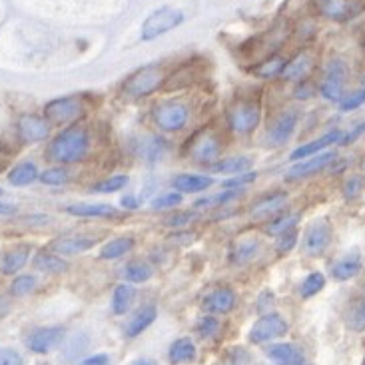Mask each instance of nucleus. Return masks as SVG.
Segmentation results:
<instances>
[{
	"mask_svg": "<svg viewBox=\"0 0 365 365\" xmlns=\"http://www.w3.org/2000/svg\"><path fill=\"white\" fill-rule=\"evenodd\" d=\"M88 132L78 126L66 128L50 142L48 158L56 164H76L88 152Z\"/></svg>",
	"mask_w": 365,
	"mask_h": 365,
	"instance_id": "nucleus-1",
	"label": "nucleus"
},
{
	"mask_svg": "<svg viewBox=\"0 0 365 365\" xmlns=\"http://www.w3.org/2000/svg\"><path fill=\"white\" fill-rule=\"evenodd\" d=\"M166 82V74L164 68L158 64L152 66H144V68L136 70L126 82H124V92L130 98H144L154 94L156 90Z\"/></svg>",
	"mask_w": 365,
	"mask_h": 365,
	"instance_id": "nucleus-2",
	"label": "nucleus"
},
{
	"mask_svg": "<svg viewBox=\"0 0 365 365\" xmlns=\"http://www.w3.org/2000/svg\"><path fill=\"white\" fill-rule=\"evenodd\" d=\"M182 22H184L182 10L172 9V6H164V9L154 10L148 19L144 20L140 36H142V40H146V42L156 40L160 36H164L170 30L178 29Z\"/></svg>",
	"mask_w": 365,
	"mask_h": 365,
	"instance_id": "nucleus-3",
	"label": "nucleus"
},
{
	"mask_svg": "<svg viewBox=\"0 0 365 365\" xmlns=\"http://www.w3.org/2000/svg\"><path fill=\"white\" fill-rule=\"evenodd\" d=\"M262 120V106L254 100H240L232 108L227 110V122L230 128L237 134H250L257 128Z\"/></svg>",
	"mask_w": 365,
	"mask_h": 365,
	"instance_id": "nucleus-4",
	"label": "nucleus"
},
{
	"mask_svg": "<svg viewBox=\"0 0 365 365\" xmlns=\"http://www.w3.org/2000/svg\"><path fill=\"white\" fill-rule=\"evenodd\" d=\"M319 16L331 22H349L365 12V0H316Z\"/></svg>",
	"mask_w": 365,
	"mask_h": 365,
	"instance_id": "nucleus-5",
	"label": "nucleus"
},
{
	"mask_svg": "<svg viewBox=\"0 0 365 365\" xmlns=\"http://www.w3.org/2000/svg\"><path fill=\"white\" fill-rule=\"evenodd\" d=\"M347 80V64L344 60L334 58L326 66V74H324V82L319 86L322 96L329 102H337L344 98V88H346Z\"/></svg>",
	"mask_w": 365,
	"mask_h": 365,
	"instance_id": "nucleus-6",
	"label": "nucleus"
},
{
	"mask_svg": "<svg viewBox=\"0 0 365 365\" xmlns=\"http://www.w3.org/2000/svg\"><path fill=\"white\" fill-rule=\"evenodd\" d=\"M154 120H156L158 128L164 132H180L186 128L187 120H190V110L182 102H166L154 110Z\"/></svg>",
	"mask_w": 365,
	"mask_h": 365,
	"instance_id": "nucleus-7",
	"label": "nucleus"
},
{
	"mask_svg": "<svg viewBox=\"0 0 365 365\" xmlns=\"http://www.w3.org/2000/svg\"><path fill=\"white\" fill-rule=\"evenodd\" d=\"M82 114H84V106L74 96L50 100L44 106V118L54 124H70V122L78 120Z\"/></svg>",
	"mask_w": 365,
	"mask_h": 365,
	"instance_id": "nucleus-8",
	"label": "nucleus"
},
{
	"mask_svg": "<svg viewBox=\"0 0 365 365\" xmlns=\"http://www.w3.org/2000/svg\"><path fill=\"white\" fill-rule=\"evenodd\" d=\"M287 322L279 314H266L257 319L250 329V341L252 344H266L276 337H282L287 334Z\"/></svg>",
	"mask_w": 365,
	"mask_h": 365,
	"instance_id": "nucleus-9",
	"label": "nucleus"
},
{
	"mask_svg": "<svg viewBox=\"0 0 365 365\" xmlns=\"http://www.w3.org/2000/svg\"><path fill=\"white\" fill-rule=\"evenodd\" d=\"M337 154L336 152H322L316 156H309V158L299 160L297 164H294L292 168L287 170L286 178L287 180H306L309 176H314L317 172L326 170L327 166H331V162H336Z\"/></svg>",
	"mask_w": 365,
	"mask_h": 365,
	"instance_id": "nucleus-10",
	"label": "nucleus"
},
{
	"mask_svg": "<svg viewBox=\"0 0 365 365\" xmlns=\"http://www.w3.org/2000/svg\"><path fill=\"white\" fill-rule=\"evenodd\" d=\"M16 132L24 144H36V142L48 138L50 122L44 116L24 114V116H20L19 124H16Z\"/></svg>",
	"mask_w": 365,
	"mask_h": 365,
	"instance_id": "nucleus-11",
	"label": "nucleus"
},
{
	"mask_svg": "<svg viewBox=\"0 0 365 365\" xmlns=\"http://www.w3.org/2000/svg\"><path fill=\"white\" fill-rule=\"evenodd\" d=\"M192 158L200 162V164H214L220 156V152H222V144H220V140L214 132H210V130H204V132H200L197 136H194V144H192Z\"/></svg>",
	"mask_w": 365,
	"mask_h": 365,
	"instance_id": "nucleus-12",
	"label": "nucleus"
},
{
	"mask_svg": "<svg viewBox=\"0 0 365 365\" xmlns=\"http://www.w3.org/2000/svg\"><path fill=\"white\" fill-rule=\"evenodd\" d=\"M329 244H331V226L326 220H317L307 227L306 236H304V252L307 256L324 254Z\"/></svg>",
	"mask_w": 365,
	"mask_h": 365,
	"instance_id": "nucleus-13",
	"label": "nucleus"
},
{
	"mask_svg": "<svg viewBox=\"0 0 365 365\" xmlns=\"http://www.w3.org/2000/svg\"><path fill=\"white\" fill-rule=\"evenodd\" d=\"M64 327H38V329H34L32 334L26 339V346L32 354H40V356H44V354H48L52 351L54 347L58 346L60 341L64 339Z\"/></svg>",
	"mask_w": 365,
	"mask_h": 365,
	"instance_id": "nucleus-14",
	"label": "nucleus"
},
{
	"mask_svg": "<svg viewBox=\"0 0 365 365\" xmlns=\"http://www.w3.org/2000/svg\"><path fill=\"white\" fill-rule=\"evenodd\" d=\"M344 138V132L341 130H331V132H326L324 136H319V138L312 140V142H307L304 146H299L292 152V156L289 158L297 162V160H304L309 158V156H316L319 152H324L329 146H334V144H339Z\"/></svg>",
	"mask_w": 365,
	"mask_h": 365,
	"instance_id": "nucleus-15",
	"label": "nucleus"
},
{
	"mask_svg": "<svg viewBox=\"0 0 365 365\" xmlns=\"http://www.w3.org/2000/svg\"><path fill=\"white\" fill-rule=\"evenodd\" d=\"M361 267H364V262H361V254L354 250V252H349L346 256H341L337 259L336 264H331V277L337 279V282H346V279H351V277H356L359 272H361Z\"/></svg>",
	"mask_w": 365,
	"mask_h": 365,
	"instance_id": "nucleus-16",
	"label": "nucleus"
},
{
	"mask_svg": "<svg viewBox=\"0 0 365 365\" xmlns=\"http://www.w3.org/2000/svg\"><path fill=\"white\" fill-rule=\"evenodd\" d=\"M297 124V114L296 112H284L279 114L277 120L272 124V128L267 132V142L274 144V146H279V144H286L289 136L294 134Z\"/></svg>",
	"mask_w": 365,
	"mask_h": 365,
	"instance_id": "nucleus-17",
	"label": "nucleus"
},
{
	"mask_svg": "<svg viewBox=\"0 0 365 365\" xmlns=\"http://www.w3.org/2000/svg\"><path fill=\"white\" fill-rule=\"evenodd\" d=\"M236 306V294L230 287H217L204 302V307L210 314H227Z\"/></svg>",
	"mask_w": 365,
	"mask_h": 365,
	"instance_id": "nucleus-18",
	"label": "nucleus"
},
{
	"mask_svg": "<svg viewBox=\"0 0 365 365\" xmlns=\"http://www.w3.org/2000/svg\"><path fill=\"white\" fill-rule=\"evenodd\" d=\"M267 357L276 365H302L304 364V354L297 346L292 344H276L267 347Z\"/></svg>",
	"mask_w": 365,
	"mask_h": 365,
	"instance_id": "nucleus-19",
	"label": "nucleus"
},
{
	"mask_svg": "<svg viewBox=\"0 0 365 365\" xmlns=\"http://www.w3.org/2000/svg\"><path fill=\"white\" fill-rule=\"evenodd\" d=\"M214 184V180L204 174H180L172 180V186L180 194H197Z\"/></svg>",
	"mask_w": 365,
	"mask_h": 365,
	"instance_id": "nucleus-20",
	"label": "nucleus"
},
{
	"mask_svg": "<svg viewBox=\"0 0 365 365\" xmlns=\"http://www.w3.org/2000/svg\"><path fill=\"white\" fill-rule=\"evenodd\" d=\"M94 244H96L94 237L68 236L54 240V242H52V250H54L56 254H62V256H74V254H82V252L90 250Z\"/></svg>",
	"mask_w": 365,
	"mask_h": 365,
	"instance_id": "nucleus-21",
	"label": "nucleus"
},
{
	"mask_svg": "<svg viewBox=\"0 0 365 365\" xmlns=\"http://www.w3.org/2000/svg\"><path fill=\"white\" fill-rule=\"evenodd\" d=\"M156 317H158V309H156V306L140 307L138 312L130 317L128 324H126V329H124V331H126V336L128 337L140 336L142 331H146V329L156 322Z\"/></svg>",
	"mask_w": 365,
	"mask_h": 365,
	"instance_id": "nucleus-22",
	"label": "nucleus"
},
{
	"mask_svg": "<svg viewBox=\"0 0 365 365\" xmlns=\"http://www.w3.org/2000/svg\"><path fill=\"white\" fill-rule=\"evenodd\" d=\"M30 257V247L29 246H16L12 247L10 252H6L2 259H0V272L4 274V276H12V274H16L20 272L24 264L29 262Z\"/></svg>",
	"mask_w": 365,
	"mask_h": 365,
	"instance_id": "nucleus-23",
	"label": "nucleus"
},
{
	"mask_svg": "<svg viewBox=\"0 0 365 365\" xmlns=\"http://www.w3.org/2000/svg\"><path fill=\"white\" fill-rule=\"evenodd\" d=\"M287 194L284 192H276V194H267V196L259 197L256 204L252 206V216L264 217L274 216L276 212H279L282 207L286 206Z\"/></svg>",
	"mask_w": 365,
	"mask_h": 365,
	"instance_id": "nucleus-24",
	"label": "nucleus"
},
{
	"mask_svg": "<svg viewBox=\"0 0 365 365\" xmlns=\"http://www.w3.org/2000/svg\"><path fill=\"white\" fill-rule=\"evenodd\" d=\"M66 214L76 217H114L116 207L110 204H70Z\"/></svg>",
	"mask_w": 365,
	"mask_h": 365,
	"instance_id": "nucleus-25",
	"label": "nucleus"
},
{
	"mask_svg": "<svg viewBox=\"0 0 365 365\" xmlns=\"http://www.w3.org/2000/svg\"><path fill=\"white\" fill-rule=\"evenodd\" d=\"M38 176L40 172L34 162H20V164H16V166L9 172V182L10 186L24 187L30 186V184H34V182L38 180Z\"/></svg>",
	"mask_w": 365,
	"mask_h": 365,
	"instance_id": "nucleus-26",
	"label": "nucleus"
},
{
	"mask_svg": "<svg viewBox=\"0 0 365 365\" xmlns=\"http://www.w3.org/2000/svg\"><path fill=\"white\" fill-rule=\"evenodd\" d=\"M257 250H259V242L256 237H244V240L234 244L232 252H230V259L234 266H244L256 257Z\"/></svg>",
	"mask_w": 365,
	"mask_h": 365,
	"instance_id": "nucleus-27",
	"label": "nucleus"
},
{
	"mask_svg": "<svg viewBox=\"0 0 365 365\" xmlns=\"http://www.w3.org/2000/svg\"><path fill=\"white\" fill-rule=\"evenodd\" d=\"M314 66V58L307 52H299L294 58L286 62V66L282 70V78L284 80H299L306 76L307 72Z\"/></svg>",
	"mask_w": 365,
	"mask_h": 365,
	"instance_id": "nucleus-28",
	"label": "nucleus"
},
{
	"mask_svg": "<svg viewBox=\"0 0 365 365\" xmlns=\"http://www.w3.org/2000/svg\"><path fill=\"white\" fill-rule=\"evenodd\" d=\"M346 324L354 331H365V287L347 307Z\"/></svg>",
	"mask_w": 365,
	"mask_h": 365,
	"instance_id": "nucleus-29",
	"label": "nucleus"
},
{
	"mask_svg": "<svg viewBox=\"0 0 365 365\" xmlns=\"http://www.w3.org/2000/svg\"><path fill=\"white\" fill-rule=\"evenodd\" d=\"M34 267L42 272V274H50V276H58V274H64L68 269V264L62 259V257L54 256V254H48V252H40L32 259Z\"/></svg>",
	"mask_w": 365,
	"mask_h": 365,
	"instance_id": "nucleus-30",
	"label": "nucleus"
},
{
	"mask_svg": "<svg viewBox=\"0 0 365 365\" xmlns=\"http://www.w3.org/2000/svg\"><path fill=\"white\" fill-rule=\"evenodd\" d=\"M134 299H136V289L128 284H120L114 289V294H112V312L116 314V316H124V314H128L130 307L134 304Z\"/></svg>",
	"mask_w": 365,
	"mask_h": 365,
	"instance_id": "nucleus-31",
	"label": "nucleus"
},
{
	"mask_svg": "<svg viewBox=\"0 0 365 365\" xmlns=\"http://www.w3.org/2000/svg\"><path fill=\"white\" fill-rule=\"evenodd\" d=\"M168 357L172 364H190L196 359V346L192 339L187 337H182V339H176L168 349Z\"/></svg>",
	"mask_w": 365,
	"mask_h": 365,
	"instance_id": "nucleus-32",
	"label": "nucleus"
},
{
	"mask_svg": "<svg viewBox=\"0 0 365 365\" xmlns=\"http://www.w3.org/2000/svg\"><path fill=\"white\" fill-rule=\"evenodd\" d=\"M252 166V158L247 156H230L226 160H216L214 164H210V170L214 174H242L247 172Z\"/></svg>",
	"mask_w": 365,
	"mask_h": 365,
	"instance_id": "nucleus-33",
	"label": "nucleus"
},
{
	"mask_svg": "<svg viewBox=\"0 0 365 365\" xmlns=\"http://www.w3.org/2000/svg\"><path fill=\"white\" fill-rule=\"evenodd\" d=\"M134 247V237L120 236L110 240L108 244H104V247L100 250V259H118V257L126 256L130 250Z\"/></svg>",
	"mask_w": 365,
	"mask_h": 365,
	"instance_id": "nucleus-34",
	"label": "nucleus"
},
{
	"mask_svg": "<svg viewBox=\"0 0 365 365\" xmlns=\"http://www.w3.org/2000/svg\"><path fill=\"white\" fill-rule=\"evenodd\" d=\"M284 66H286V60L274 54V56H267L266 60H262L254 68V74H256L257 78H274V76L282 74Z\"/></svg>",
	"mask_w": 365,
	"mask_h": 365,
	"instance_id": "nucleus-35",
	"label": "nucleus"
},
{
	"mask_svg": "<svg viewBox=\"0 0 365 365\" xmlns=\"http://www.w3.org/2000/svg\"><path fill=\"white\" fill-rule=\"evenodd\" d=\"M299 222V216L297 214H282V216H276L269 224L266 226L267 236H282L287 230H294Z\"/></svg>",
	"mask_w": 365,
	"mask_h": 365,
	"instance_id": "nucleus-36",
	"label": "nucleus"
},
{
	"mask_svg": "<svg viewBox=\"0 0 365 365\" xmlns=\"http://www.w3.org/2000/svg\"><path fill=\"white\" fill-rule=\"evenodd\" d=\"M124 277L130 284H144L152 277V267L146 262H130L124 267Z\"/></svg>",
	"mask_w": 365,
	"mask_h": 365,
	"instance_id": "nucleus-37",
	"label": "nucleus"
},
{
	"mask_svg": "<svg viewBox=\"0 0 365 365\" xmlns=\"http://www.w3.org/2000/svg\"><path fill=\"white\" fill-rule=\"evenodd\" d=\"M128 176L126 174H116V176H110V178H104L96 182L92 186V192H100V194H114V192H120L122 187L128 186Z\"/></svg>",
	"mask_w": 365,
	"mask_h": 365,
	"instance_id": "nucleus-38",
	"label": "nucleus"
},
{
	"mask_svg": "<svg viewBox=\"0 0 365 365\" xmlns=\"http://www.w3.org/2000/svg\"><path fill=\"white\" fill-rule=\"evenodd\" d=\"M326 286V276L324 274H319V272H314V274H309V276L302 282V286H299V294L302 297H312L319 294L322 289Z\"/></svg>",
	"mask_w": 365,
	"mask_h": 365,
	"instance_id": "nucleus-39",
	"label": "nucleus"
},
{
	"mask_svg": "<svg viewBox=\"0 0 365 365\" xmlns=\"http://www.w3.org/2000/svg\"><path fill=\"white\" fill-rule=\"evenodd\" d=\"M34 287H36V277L24 274V276L14 277L12 286H10V294L16 297L29 296L30 292H34Z\"/></svg>",
	"mask_w": 365,
	"mask_h": 365,
	"instance_id": "nucleus-40",
	"label": "nucleus"
},
{
	"mask_svg": "<svg viewBox=\"0 0 365 365\" xmlns=\"http://www.w3.org/2000/svg\"><path fill=\"white\" fill-rule=\"evenodd\" d=\"M38 180L44 186H62V184L68 182V172L64 168L54 166V168H48L46 172H42L38 176Z\"/></svg>",
	"mask_w": 365,
	"mask_h": 365,
	"instance_id": "nucleus-41",
	"label": "nucleus"
},
{
	"mask_svg": "<svg viewBox=\"0 0 365 365\" xmlns=\"http://www.w3.org/2000/svg\"><path fill=\"white\" fill-rule=\"evenodd\" d=\"M184 196L180 192H166V194H160L152 200V210H168V207H176L182 204Z\"/></svg>",
	"mask_w": 365,
	"mask_h": 365,
	"instance_id": "nucleus-42",
	"label": "nucleus"
},
{
	"mask_svg": "<svg viewBox=\"0 0 365 365\" xmlns=\"http://www.w3.org/2000/svg\"><path fill=\"white\" fill-rule=\"evenodd\" d=\"M252 364V357L247 354V349L244 347H234L226 351V356L222 357L220 365H250Z\"/></svg>",
	"mask_w": 365,
	"mask_h": 365,
	"instance_id": "nucleus-43",
	"label": "nucleus"
},
{
	"mask_svg": "<svg viewBox=\"0 0 365 365\" xmlns=\"http://www.w3.org/2000/svg\"><path fill=\"white\" fill-rule=\"evenodd\" d=\"M240 192L237 190H227V192H222V194H216V196H210V197H202V200H197L196 207H214L220 206V204H226L230 200H234Z\"/></svg>",
	"mask_w": 365,
	"mask_h": 365,
	"instance_id": "nucleus-44",
	"label": "nucleus"
},
{
	"mask_svg": "<svg viewBox=\"0 0 365 365\" xmlns=\"http://www.w3.org/2000/svg\"><path fill=\"white\" fill-rule=\"evenodd\" d=\"M365 104V88H359L351 94H347L344 98L339 100V108L346 110V112H351V110L361 108Z\"/></svg>",
	"mask_w": 365,
	"mask_h": 365,
	"instance_id": "nucleus-45",
	"label": "nucleus"
},
{
	"mask_svg": "<svg viewBox=\"0 0 365 365\" xmlns=\"http://www.w3.org/2000/svg\"><path fill=\"white\" fill-rule=\"evenodd\" d=\"M197 334L204 337V339H212V337L217 336V331H220V322H217L214 316H206L200 319V324H197Z\"/></svg>",
	"mask_w": 365,
	"mask_h": 365,
	"instance_id": "nucleus-46",
	"label": "nucleus"
},
{
	"mask_svg": "<svg viewBox=\"0 0 365 365\" xmlns=\"http://www.w3.org/2000/svg\"><path fill=\"white\" fill-rule=\"evenodd\" d=\"M365 187V180L361 176H351V178L346 180V184H344V196L347 200H356L361 192H364Z\"/></svg>",
	"mask_w": 365,
	"mask_h": 365,
	"instance_id": "nucleus-47",
	"label": "nucleus"
},
{
	"mask_svg": "<svg viewBox=\"0 0 365 365\" xmlns=\"http://www.w3.org/2000/svg\"><path fill=\"white\" fill-rule=\"evenodd\" d=\"M197 214L196 212H178L174 216H170L166 220V224L170 227H176V230H182V227H187L192 222H196Z\"/></svg>",
	"mask_w": 365,
	"mask_h": 365,
	"instance_id": "nucleus-48",
	"label": "nucleus"
},
{
	"mask_svg": "<svg viewBox=\"0 0 365 365\" xmlns=\"http://www.w3.org/2000/svg\"><path fill=\"white\" fill-rule=\"evenodd\" d=\"M277 237H279V240H277V252H279V254H286L289 250H294V246L297 244L296 227H294V230H287V232H284L282 236Z\"/></svg>",
	"mask_w": 365,
	"mask_h": 365,
	"instance_id": "nucleus-49",
	"label": "nucleus"
},
{
	"mask_svg": "<svg viewBox=\"0 0 365 365\" xmlns=\"http://www.w3.org/2000/svg\"><path fill=\"white\" fill-rule=\"evenodd\" d=\"M257 178L256 172H242L240 176H236V178H230L224 182V187H227V190H237V187L242 186H250L254 180Z\"/></svg>",
	"mask_w": 365,
	"mask_h": 365,
	"instance_id": "nucleus-50",
	"label": "nucleus"
},
{
	"mask_svg": "<svg viewBox=\"0 0 365 365\" xmlns=\"http://www.w3.org/2000/svg\"><path fill=\"white\" fill-rule=\"evenodd\" d=\"M0 365H22V357L14 349H4L0 351Z\"/></svg>",
	"mask_w": 365,
	"mask_h": 365,
	"instance_id": "nucleus-51",
	"label": "nucleus"
},
{
	"mask_svg": "<svg viewBox=\"0 0 365 365\" xmlns=\"http://www.w3.org/2000/svg\"><path fill=\"white\" fill-rule=\"evenodd\" d=\"M80 365H110V357L106 354H96V356L86 357Z\"/></svg>",
	"mask_w": 365,
	"mask_h": 365,
	"instance_id": "nucleus-52",
	"label": "nucleus"
},
{
	"mask_svg": "<svg viewBox=\"0 0 365 365\" xmlns=\"http://www.w3.org/2000/svg\"><path fill=\"white\" fill-rule=\"evenodd\" d=\"M272 304H274V296H272L269 292H266V294H262V297L257 299V309H259V312H266Z\"/></svg>",
	"mask_w": 365,
	"mask_h": 365,
	"instance_id": "nucleus-53",
	"label": "nucleus"
},
{
	"mask_svg": "<svg viewBox=\"0 0 365 365\" xmlns=\"http://www.w3.org/2000/svg\"><path fill=\"white\" fill-rule=\"evenodd\" d=\"M312 94H314V88H312V84H302V86L296 90L297 98H309Z\"/></svg>",
	"mask_w": 365,
	"mask_h": 365,
	"instance_id": "nucleus-54",
	"label": "nucleus"
},
{
	"mask_svg": "<svg viewBox=\"0 0 365 365\" xmlns=\"http://www.w3.org/2000/svg\"><path fill=\"white\" fill-rule=\"evenodd\" d=\"M122 206L126 207V210H136L138 207V200L134 196H124L122 197Z\"/></svg>",
	"mask_w": 365,
	"mask_h": 365,
	"instance_id": "nucleus-55",
	"label": "nucleus"
},
{
	"mask_svg": "<svg viewBox=\"0 0 365 365\" xmlns=\"http://www.w3.org/2000/svg\"><path fill=\"white\" fill-rule=\"evenodd\" d=\"M16 212V206L6 204V202H0V216H12Z\"/></svg>",
	"mask_w": 365,
	"mask_h": 365,
	"instance_id": "nucleus-56",
	"label": "nucleus"
},
{
	"mask_svg": "<svg viewBox=\"0 0 365 365\" xmlns=\"http://www.w3.org/2000/svg\"><path fill=\"white\" fill-rule=\"evenodd\" d=\"M132 365H158V361L156 359H150V357H140Z\"/></svg>",
	"mask_w": 365,
	"mask_h": 365,
	"instance_id": "nucleus-57",
	"label": "nucleus"
},
{
	"mask_svg": "<svg viewBox=\"0 0 365 365\" xmlns=\"http://www.w3.org/2000/svg\"><path fill=\"white\" fill-rule=\"evenodd\" d=\"M361 168H364V170H365V158H364V160H361Z\"/></svg>",
	"mask_w": 365,
	"mask_h": 365,
	"instance_id": "nucleus-58",
	"label": "nucleus"
},
{
	"mask_svg": "<svg viewBox=\"0 0 365 365\" xmlns=\"http://www.w3.org/2000/svg\"><path fill=\"white\" fill-rule=\"evenodd\" d=\"M0 196H4V190L2 187H0Z\"/></svg>",
	"mask_w": 365,
	"mask_h": 365,
	"instance_id": "nucleus-59",
	"label": "nucleus"
},
{
	"mask_svg": "<svg viewBox=\"0 0 365 365\" xmlns=\"http://www.w3.org/2000/svg\"><path fill=\"white\" fill-rule=\"evenodd\" d=\"M364 84H365V74H364Z\"/></svg>",
	"mask_w": 365,
	"mask_h": 365,
	"instance_id": "nucleus-60",
	"label": "nucleus"
},
{
	"mask_svg": "<svg viewBox=\"0 0 365 365\" xmlns=\"http://www.w3.org/2000/svg\"><path fill=\"white\" fill-rule=\"evenodd\" d=\"M361 365H365V359H364V364H361Z\"/></svg>",
	"mask_w": 365,
	"mask_h": 365,
	"instance_id": "nucleus-61",
	"label": "nucleus"
}]
</instances>
